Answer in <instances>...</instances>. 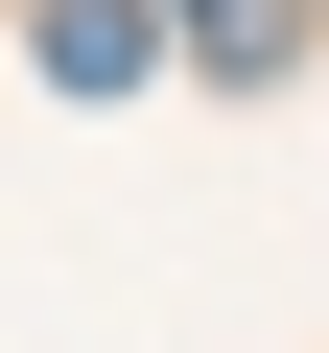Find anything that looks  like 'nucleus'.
Returning <instances> with one entry per match:
<instances>
[{
  "label": "nucleus",
  "mask_w": 329,
  "mask_h": 353,
  "mask_svg": "<svg viewBox=\"0 0 329 353\" xmlns=\"http://www.w3.org/2000/svg\"><path fill=\"white\" fill-rule=\"evenodd\" d=\"M164 71V0H47V94H141Z\"/></svg>",
  "instance_id": "obj_1"
},
{
  "label": "nucleus",
  "mask_w": 329,
  "mask_h": 353,
  "mask_svg": "<svg viewBox=\"0 0 329 353\" xmlns=\"http://www.w3.org/2000/svg\"><path fill=\"white\" fill-rule=\"evenodd\" d=\"M189 24H212V71H282V0H189Z\"/></svg>",
  "instance_id": "obj_2"
}]
</instances>
